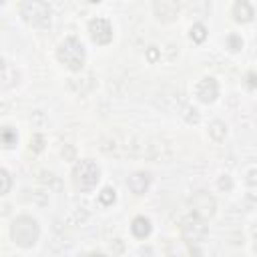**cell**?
Here are the masks:
<instances>
[{
    "label": "cell",
    "instance_id": "cell-23",
    "mask_svg": "<svg viewBox=\"0 0 257 257\" xmlns=\"http://www.w3.org/2000/svg\"><path fill=\"white\" fill-rule=\"evenodd\" d=\"M80 257H104L102 253H88V255H80Z\"/></svg>",
    "mask_w": 257,
    "mask_h": 257
},
{
    "label": "cell",
    "instance_id": "cell-10",
    "mask_svg": "<svg viewBox=\"0 0 257 257\" xmlns=\"http://www.w3.org/2000/svg\"><path fill=\"white\" fill-rule=\"evenodd\" d=\"M0 78H2V82H0L2 90H10L12 86L18 84L20 72H18L16 66H12L8 60H2V72H0Z\"/></svg>",
    "mask_w": 257,
    "mask_h": 257
},
{
    "label": "cell",
    "instance_id": "cell-13",
    "mask_svg": "<svg viewBox=\"0 0 257 257\" xmlns=\"http://www.w3.org/2000/svg\"><path fill=\"white\" fill-rule=\"evenodd\" d=\"M233 16H235L237 22H249V20L253 18V8H251V4L245 2V0L235 2V4H233Z\"/></svg>",
    "mask_w": 257,
    "mask_h": 257
},
{
    "label": "cell",
    "instance_id": "cell-9",
    "mask_svg": "<svg viewBox=\"0 0 257 257\" xmlns=\"http://www.w3.org/2000/svg\"><path fill=\"white\" fill-rule=\"evenodd\" d=\"M153 12H155V16H157L159 20L171 22V20H175L177 14H179V2H175V0H161V2H155V4H153Z\"/></svg>",
    "mask_w": 257,
    "mask_h": 257
},
{
    "label": "cell",
    "instance_id": "cell-11",
    "mask_svg": "<svg viewBox=\"0 0 257 257\" xmlns=\"http://www.w3.org/2000/svg\"><path fill=\"white\" fill-rule=\"evenodd\" d=\"M149 183H151V175H149V173H145V171L135 173V175H133V177H128V181H126L128 189H131L135 195H143V193L149 189Z\"/></svg>",
    "mask_w": 257,
    "mask_h": 257
},
{
    "label": "cell",
    "instance_id": "cell-4",
    "mask_svg": "<svg viewBox=\"0 0 257 257\" xmlns=\"http://www.w3.org/2000/svg\"><path fill=\"white\" fill-rule=\"evenodd\" d=\"M181 235L187 243H199L207 237V225H205V219L197 217V215H189L181 221Z\"/></svg>",
    "mask_w": 257,
    "mask_h": 257
},
{
    "label": "cell",
    "instance_id": "cell-19",
    "mask_svg": "<svg viewBox=\"0 0 257 257\" xmlns=\"http://www.w3.org/2000/svg\"><path fill=\"white\" fill-rule=\"evenodd\" d=\"M229 44H231V50H239L243 42H241V38H237V36L233 34V36H229Z\"/></svg>",
    "mask_w": 257,
    "mask_h": 257
},
{
    "label": "cell",
    "instance_id": "cell-17",
    "mask_svg": "<svg viewBox=\"0 0 257 257\" xmlns=\"http://www.w3.org/2000/svg\"><path fill=\"white\" fill-rule=\"evenodd\" d=\"M114 199H116V195H114V189H110V187H104V189L98 193V201H100V205H104V207L112 205Z\"/></svg>",
    "mask_w": 257,
    "mask_h": 257
},
{
    "label": "cell",
    "instance_id": "cell-14",
    "mask_svg": "<svg viewBox=\"0 0 257 257\" xmlns=\"http://www.w3.org/2000/svg\"><path fill=\"white\" fill-rule=\"evenodd\" d=\"M0 139H2V147L4 149H12L16 145V141H18V135H16V131L12 126H4Z\"/></svg>",
    "mask_w": 257,
    "mask_h": 257
},
{
    "label": "cell",
    "instance_id": "cell-12",
    "mask_svg": "<svg viewBox=\"0 0 257 257\" xmlns=\"http://www.w3.org/2000/svg\"><path fill=\"white\" fill-rule=\"evenodd\" d=\"M131 231H133V235H135L137 239H145V237L151 235V221H149L147 217L139 215V217L133 219V223H131Z\"/></svg>",
    "mask_w": 257,
    "mask_h": 257
},
{
    "label": "cell",
    "instance_id": "cell-6",
    "mask_svg": "<svg viewBox=\"0 0 257 257\" xmlns=\"http://www.w3.org/2000/svg\"><path fill=\"white\" fill-rule=\"evenodd\" d=\"M189 205H191V209H193V215H197V217H201V219H209V217H213L215 215V209H217V203H215V199L207 193V191H197L191 199H189Z\"/></svg>",
    "mask_w": 257,
    "mask_h": 257
},
{
    "label": "cell",
    "instance_id": "cell-22",
    "mask_svg": "<svg viewBox=\"0 0 257 257\" xmlns=\"http://www.w3.org/2000/svg\"><path fill=\"white\" fill-rule=\"evenodd\" d=\"M155 56H157V52H155V46H151V50H149V58H151V60H155Z\"/></svg>",
    "mask_w": 257,
    "mask_h": 257
},
{
    "label": "cell",
    "instance_id": "cell-16",
    "mask_svg": "<svg viewBox=\"0 0 257 257\" xmlns=\"http://www.w3.org/2000/svg\"><path fill=\"white\" fill-rule=\"evenodd\" d=\"M205 38H207V28H205L203 24H193V26H191V40L199 44V42H203Z\"/></svg>",
    "mask_w": 257,
    "mask_h": 257
},
{
    "label": "cell",
    "instance_id": "cell-2",
    "mask_svg": "<svg viewBox=\"0 0 257 257\" xmlns=\"http://www.w3.org/2000/svg\"><path fill=\"white\" fill-rule=\"evenodd\" d=\"M98 179H100V171H98L96 163L90 161V159H82V161H78V163L74 165V169H72V181H74V187H76L78 191H82V193L92 191V189L96 187Z\"/></svg>",
    "mask_w": 257,
    "mask_h": 257
},
{
    "label": "cell",
    "instance_id": "cell-3",
    "mask_svg": "<svg viewBox=\"0 0 257 257\" xmlns=\"http://www.w3.org/2000/svg\"><path fill=\"white\" fill-rule=\"evenodd\" d=\"M58 60L70 70H80L84 66V60H86V52H84L82 42L74 36H68L58 46Z\"/></svg>",
    "mask_w": 257,
    "mask_h": 257
},
{
    "label": "cell",
    "instance_id": "cell-20",
    "mask_svg": "<svg viewBox=\"0 0 257 257\" xmlns=\"http://www.w3.org/2000/svg\"><path fill=\"white\" fill-rule=\"evenodd\" d=\"M219 187H221V189H231V181H229V177H223V179L219 181Z\"/></svg>",
    "mask_w": 257,
    "mask_h": 257
},
{
    "label": "cell",
    "instance_id": "cell-7",
    "mask_svg": "<svg viewBox=\"0 0 257 257\" xmlns=\"http://www.w3.org/2000/svg\"><path fill=\"white\" fill-rule=\"evenodd\" d=\"M88 32H90V38L96 44H108L112 40V26H110V22L106 18H94V20H90Z\"/></svg>",
    "mask_w": 257,
    "mask_h": 257
},
{
    "label": "cell",
    "instance_id": "cell-18",
    "mask_svg": "<svg viewBox=\"0 0 257 257\" xmlns=\"http://www.w3.org/2000/svg\"><path fill=\"white\" fill-rule=\"evenodd\" d=\"M0 179H2V189H0V193L2 195H6L8 191H10V175H8V171H0Z\"/></svg>",
    "mask_w": 257,
    "mask_h": 257
},
{
    "label": "cell",
    "instance_id": "cell-1",
    "mask_svg": "<svg viewBox=\"0 0 257 257\" xmlns=\"http://www.w3.org/2000/svg\"><path fill=\"white\" fill-rule=\"evenodd\" d=\"M10 237L12 241L18 245V247H32L38 237H40V227H38V221L28 217V215H22V217H16L10 225Z\"/></svg>",
    "mask_w": 257,
    "mask_h": 257
},
{
    "label": "cell",
    "instance_id": "cell-15",
    "mask_svg": "<svg viewBox=\"0 0 257 257\" xmlns=\"http://www.w3.org/2000/svg\"><path fill=\"white\" fill-rule=\"evenodd\" d=\"M247 193L251 199L257 201V169H253L249 175H247Z\"/></svg>",
    "mask_w": 257,
    "mask_h": 257
},
{
    "label": "cell",
    "instance_id": "cell-5",
    "mask_svg": "<svg viewBox=\"0 0 257 257\" xmlns=\"http://www.w3.org/2000/svg\"><path fill=\"white\" fill-rule=\"evenodd\" d=\"M20 14L24 16L26 22L34 26H42L50 20V6L46 2H22Z\"/></svg>",
    "mask_w": 257,
    "mask_h": 257
},
{
    "label": "cell",
    "instance_id": "cell-21",
    "mask_svg": "<svg viewBox=\"0 0 257 257\" xmlns=\"http://www.w3.org/2000/svg\"><path fill=\"white\" fill-rule=\"evenodd\" d=\"M247 78H249V86L253 88V86L257 84V74H255V72H249V74H247Z\"/></svg>",
    "mask_w": 257,
    "mask_h": 257
},
{
    "label": "cell",
    "instance_id": "cell-8",
    "mask_svg": "<svg viewBox=\"0 0 257 257\" xmlns=\"http://www.w3.org/2000/svg\"><path fill=\"white\" fill-rule=\"evenodd\" d=\"M195 94H197V98L201 102H213L219 96V84H217V80L211 78V76L201 78L197 82V86H195Z\"/></svg>",
    "mask_w": 257,
    "mask_h": 257
}]
</instances>
